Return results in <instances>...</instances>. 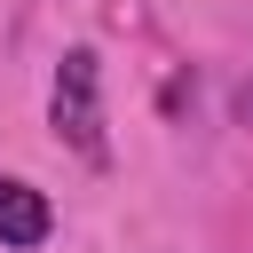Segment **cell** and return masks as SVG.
Segmentation results:
<instances>
[{"mask_svg":"<svg viewBox=\"0 0 253 253\" xmlns=\"http://www.w3.org/2000/svg\"><path fill=\"white\" fill-rule=\"evenodd\" d=\"M47 229H55L47 190H32V182L0 174V245H8V253H32V245H47Z\"/></svg>","mask_w":253,"mask_h":253,"instance_id":"2","label":"cell"},{"mask_svg":"<svg viewBox=\"0 0 253 253\" xmlns=\"http://www.w3.org/2000/svg\"><path fill=\"white\" fill-rule=\"evenodd\" d=\"M47 126L79 166H111V134H103V55L95 47H63L55 87H47Z\"/></svg>","mask_w":253,"mask_h":253,"instance_id":"1","label":"cell"},{"mask_svg":"<svg viewBox=\"0 0 253 253\" xmlns=\"http://www.w3.org/2000/svg\"><path fill=\"white\" fill-rule=\"evenodd\" d=\"M229 103H237V126H253V79H237V95H229Z\"/></svg>","mask_w":253,"mask_h":253,"instance_id":"3","label":"cell"}]
</instances>
